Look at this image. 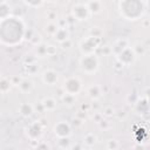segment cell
Segmentation results:
<instances>
[{"instance_id": "1", "label": "cell", "mask_w": 150, "mask_h": 150, "mask_svg": "<svg viewBox=\"0 0 150 150\" xmlns=\"http://www.w3.org/2000/svg\"><path fill=\"white\" fill-rule=\"evenodd\" d=\"M55 132H56L59 136H67V135L69 134V128H68L67 124L64 125L63 129H60L59 127H56V128H55Z\"/></svg>"}, {"instance_id": "2", "label": "cell", "mask_w": 150, "mask_h": 150, "mask_svg": "<svg viewBox=\"0 0 150 150\" xmlns=\"http://www.w3.org/2000/svg\"><path fill=\"white\" fill-rule=\"evenodd\" d=\"M45 74H47L48 75V79H43L45 80V82H47V83H49V84H52V83H54L55 81L54 80H52V77H54V79H57V75L55 74V73H53V71H46Z\"/></svg>"}]
</instances>
